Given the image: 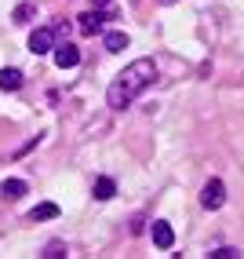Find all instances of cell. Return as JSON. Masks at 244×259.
Instances as JSON below:
<instances>
[{
    "mask_svg": "<svg viewBox=\"0 0 244 259\" xmlns=\"http://www.w3.org/2000/svg\"><path fill=\"white\" fill-rule=\"evenodd\" d=\"M0 194H4V201H19V197L26 194V183H22V179H4Z\"/></svg>",
    "mask_w": 244,
    "mask_h": 259,
    "instance_id": "8",
    "label": "cell"
},
{
    "mask_svg": "<svg viewBox=\"0 0 244 259\" xmlns=\"http://www.w3.org/2000/svg\"><path fill=\"white\" fill-rule=\"evenodd\" d=\"M106 4H110V0H95V8H106Z\"/></svg>",
    "mask_w": 244,
    "mask_h": 259,
    "instance_id": "15",
    "label": "cell"
},
{
    "mask_svg": "<svg viewBox=\"0 0 244 259\" xmlns=\"http://www.w3.org/2000/svg\"><path fill=\"white\" fill-rule=\"evenodd\" d=\"M91 194H95V201H110V197L117 194V183H113L110 176H102V179H95V190H91Z\"/></svg>",
    "mask_w": 244,
    "mask_h": 259,
    "instance_id": "7",
    "label": "cell"
},
{
    "mask_svg": "<svg viewBox=\"0 0 244 259\" xmlns=\"http://www.w3.org/2000/svg\"><path fill=\"white\" fill-rule=\"evenodd\" d=\"M51 48H55V29H51V26H40V29H33L29 33V51H33V55H51Z\"/></svg>",
    "mask_w": 244,
    "mask_h": 259,
    "instance_id": "3",
    "label": "cell"
},
{
    "mask_svg": "<svg viewBox=\"0 0 244 259\" xmlns=\"http://www.w3.org/2000/svg\"><path fill=\"white\" fill-rule=\"evenodd\" d=\"M0 88L4 92H19L22 88V73L19 70H0Z\"/></svg>",
    "mask_w": 244,
    "mask_h": 259,
    "instance_id": "9",
    "label": "cell"
},
{
    "mask_svg": "<svg viewBox=\"0 0 244 259\" xmlns=\"http://www.w3.org/2000/svg\"><path fill=\"white\" fill-rule=\"evenodd\" d=\"M201 204H204L208 212L222 208V204H226V183H222V179H208L204 190H201Z\"/></svg>",
    "mask_w": 244,
    "mask_h": 259,
    "instance_id": "2",
    "label": "cell"
},
{
    "mask_svg": "<svg viewBox=\"0 0 244 259\" xmlns=\"http://www.w3.org/2000/svg\"><path fill=\"white\" fill-rule=\"evenodd\" d=\"M40 255H44V259H62V255H66V245H62V241H51Z\"/></svg>",
    "mask_w": 244,
    "mask_h": 259,
    "instance_id": "13",
    "label": "cell"
},
{
    "mask_svg": "<svg viewBox=\"0 0 244 259\" xmlns=\"http://www.w3.org/2000/svg\"><path fill=\"white\" fill-rule=\"evenodd\" d=\"M55 215H59V204H51V201H47V204H37V208L29 212L33 223H37V219H55Z\"/></svg>",
    "mask_w": 244,
    "mask_h": 259,
    "instance_id": "11",
    "label": "cell"
},
{
    "mask_svg": "<svg viewBox=\"0 0 244 259\" xmlns=\"http://www.w3.org/2000/svg\"><path fill=\"white\" fill-rule=\"evenodd\" d=\"M212 255H215V259H237L240 252H237V248H219V252H212Z\"/></svg>",
    "mask_w": 244,
    "mask_h": 259,
    "instance_id": "14",
    "label": "cell"
},
{
    "mask_svg": "<svg viewBox=\"0 0 244 259\" xmlns=\"http://www.w3.org/2000/svg\"><path fill=\"white\" fill-rule=\"evenodd\" d=\"M33 15H37V4H19V8H15V15H11V19L19 22V26H26V22H33Z\"/></svg>",
    "mask_w": 244,
    "mask_h": 259,
    "instance_id": "12",
    "label": "cell"
},
{
    "mask_svg": "<svg viewBox=\"0 0 244 259\" xmlns=\"http://www.w3.org/2000/svg\"><path fill=\"white\" fill-rule=\"evenodd\" d=\"M150 234H153V245L157 248H171V245H175V230H171V223H164V219H153Z\"/></svg>",
    "mask_w": 244,
    "mask_h": 259,
    "instance_id": "5",
    "label": "cell"
},
{
    "mask_svg": "<svg viewBox=\"0 0 244 259\" xmlns=\"http://www.w3.org/2000/svg\"><path fill=\"white\" fill-rule=\"evenodd\" d=\"M153 80H157V62H153V59H135V62H128L124 70L117 73V80L110 84L106 102H110L113 110H124V106H131V102L150 88Z\"/></svg>",
    "mask_w": 244,
    "mask_h": 259,
    "instance_id": "1",
    "label": "cell"
},
{
    "mask_svg": "<svg viewBox=\"0 0 244 259\" xmlns=\"http://www.w3.org/2000/svg\"><path fill=\"white\" fill-rule=\"evenodd\" d=\"M106 19H110V15L102 11V8L84 11V15H80V33H84V37H91V33H99L102 26H106Z\"/></svg>",
    "mask_w": 244,
    "mask_h": 259,
    "instance_id": "6",
    "label": "cell"
},
{
    "mask_svg": "<svg viewBox=\"0 0 244 259\" xmlns=\"http://www.w3.org/2000/svg\"><path fill=\"white\" fill-rule=\"evenodd\" d=\"M51 59H55L59 70H73V66L80 62V51L73 44H55V48H51Z\"/></svg>",
    "mask_w": 244,
    "mask_h": 259,
    "instance_id": "4",
    "label": "cell"
},
{
    "mask_svg": "<svg viewBox=\"0 0 244 259\" xmlns=\"http://www.w3.org/2000/svg\"><path fill=\"white\" fill-rule=\"evenodd\" d=\"M124 48H128V33H120V29L106 33V51H124Z\"/></svg>",
    "mask_w": 244,
    "mask_h": 259,
    "instance_id": "10",
    "label": "cell"
},
{
    "mask_svg": "<svg viewBox=\"0 0 244 259\" xmlns=\"http://www.w3.org/2000/svg\"><path fill=\"white\" fill-rule=\"evenodd\" d=\"M164 4H168V0H164Z\"/></svg>",
    "mask_w": 244,
    "mask_h": 259,
    "instance_id": "16",
    "label": "cell"
}]
</instances>
